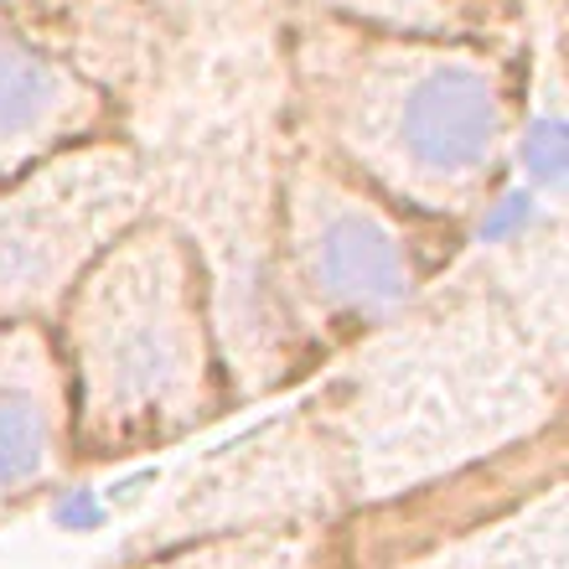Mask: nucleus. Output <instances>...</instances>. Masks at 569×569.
Returning <instances> with one entry per match:
<instances>
[{
	"instance_id": "obj_1",
	"label": "nucleus",
	"mask_w": 569,
	"mask_h": 569,
	"mask_svg": "<svg viewBox=\"0 0 569 569\" xmlns=\"http://www.w3.org/2000/svg\"><path fill=\"white\" fill-rule=\"evenodd\" d=\"M290 83L321 156L430 212L477 202L518 136L523 83L508 47L383 37L300 11Z\"/></svg>"
},
{
	"instance_id": "obj_2",
	"label": "nucleus",
	"mask_w": 569,
	"mask_h": 569,
	"mask_svg": "<svg viewBox=\"0 0 569 569\" xmlns=\"http://www.w3.org/2000/svg\"><path fill=\"white\" fill-rule=\"evenodd\" d=\"M73 347L99 415H161L197 393L202 327L192 264L166 233H130L78 274Z\"/></svg>"
},
{
	"instance_id": "obj_3",
	"label": "nucleus",
	"mask_w": 569,
	"mask_h": 569,
	"mask_svg": "<svg viewBox=\"0 0 569 569\" xmlns=\"http://www.w3.org/2000/svg\"><path fill=\"white\" fill-rule=\"evenodd\" d=\"M0 192V311H31L78 280L124 233L140 166L114 140H78L6 177Z\"/></svg>"
},
{
	"instance_id": "obj_4",
	"label": "nucleus",
	"mask_w": 569,
	"mask_h": 569,
	"mask_svg": "<svg viewBox=\"0 0 569 569\" xmlns=\"http://www.w3.org/2000/svg\"><path fill=\"white\" fill-rule=\"evenodd\" d=\"M290 254L327 311L389 316L415 290V249L383 197L321 150H300L284 177Z\"/></svg>"
},
{
	"instance_id": "obj_5",
	"label": "nucleus",
	"mask_w": 569,
	"mask_h": 569,
	"mask_svg": "<svg viewBox=\"0 0 569 569\" xmlns=\"http://www.w3.org/2000/svg\"><path fill=\"white\" fill-rule=\"evenodd\" d=\"M109 99L73 62L52 58L0 16V181L58 150L93 140L109 120Z\"/></svg>"
},
{
	"instance_id": "obj_6",
	"label": "nucleus",
	"mask_w": 569,
	"mask_h": 569,
	"mask_svg": "<svg viewBox=\"0 0 569 569\" xmlns=\"http://www.w3.org/2000/svg\"><path fill=\"white\" fill-rule=\"evenodd\" d=\"M0 16L52 58L73 62L109 99L156 78L166 52V11L156 0H0Z\"/></svg>"
},
{
	"instance_id": "obj_7",
	"label": "nucleus",
	"mask_w": 569,
	"mask_h": 569,
	"mask_svg": "<svg viewBox=\"0 0 569 569\" xmlns=\"http://www.w3.org/2000/svg\"><path fill=\"white\" fill-rule=\"evenodd\" d=\"M306 16L383 37H440V42L508 47L523 21V0H296Z\"/></svg>"
},
{
	"instance_id": "obj_8",
	"label": "nucleus",
	"mask_w": 569,
	"mask_h": 569,
	"mask_svg": "<svg viewBox=\"0 0 569 569\" xmlns=\"http://www.w3.org/2000/svg\"><path fill=\"white\" fill-rule=\"evenodd\" d=\"M52 450V358L31 327L0 331V487L42 471Z\"/></svg>"
}]
</instances>
